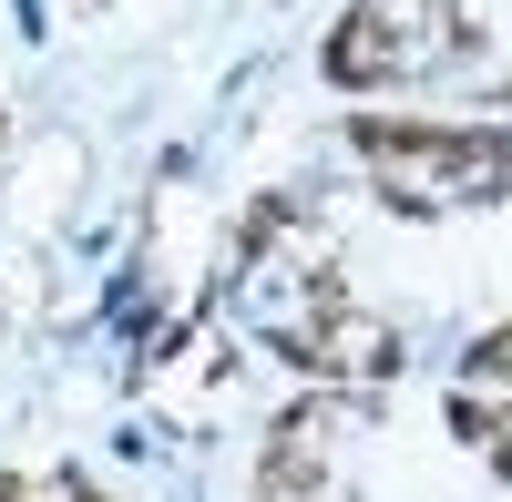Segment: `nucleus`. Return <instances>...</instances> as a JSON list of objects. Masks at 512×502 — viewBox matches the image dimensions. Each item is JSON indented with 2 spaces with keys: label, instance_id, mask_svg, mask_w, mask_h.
I'll use <instances>...</instances> for the list:
<instances>
[{
  "label": "nucleus",
  "instance_id": "5",
  "mask_svg": "<svg viewBox=\"0 0 512 502\" xmlns=\"http://www.w3.org/2000/svg\"><path fill=\"white\" fill-rule=\"evenodd\" d=\"M461 380H472V400H512V328H492V339L472 349V369H461Z\"/></svg>",
  "mask_w": 512,
  "mask_h": 502
},
{
  "label": "nucleus",
  "instance_id": "4",
  "mask_svg": "<svg viewBox=\"0 0 512 502\" xmlns=\"http://www.w3.org/2000/svg\"><path fill=\"white\" fill-rule=\"evenodd\" d=\"M451 421H461V431H472V441L492 451V472L512 482V410H502V400H472V390H461V400H451Z\"/></svg>",
  "mask_w": 512,
  "mask_h": 502
},
{
  "label": "nucleus",
  "instance_id": "1",
  "mask_svg": "<svg viewBox=\"0 0 512 502\" xmlns=\"http://www.w3.org/2000/svg\"><path fill=\"white\" fill-rule=\"evenodd\" d=\"M236 318H246L287 369L338 380V390L390 380V369H400V339L349 298L338 257L297 226V205H256V216H246V246H236Z\"/></svg>",
  "mask_w": 512,
  "mask_h": 502
},
{
  "label": "nucleus",
  "instance_id": "3",
  "mask_svg": "<svg viewBox=\"0 0 512 502\" xmlns=\"http://www.w3.org/2000/svg\"><path fill=\"white\" fill-rule=\"evenodd\" d=\"M359 421H369V400L338 390V380L287 400L267 421V451H256V502H359V482H349Z\"/></svg>",
  "mask_w": 512,
  "mask_h": 502
},
{
  "label": "nucleus",
  "instance_id": "7",
  "mask_svg": "<svg viewBox=\"0 0 512 502\" xmlns=\"http://www.w3.org/2000/svg\"><path fill=\"white\" fill-rule=\"evenodd\" d=\"M62 492H72V502H103V482H82V472H72V482H62Z\"/></svg>",
  "mask_w": 512,
  "mask_h": 502
},
{
  "label": "nucleus",
  "instance_id": "2",
  "mask_svg": "<svg viewBox=\"0 0 512 502\" xmlns=\"http://www.w3.org/2000/svg\"><path fill=\"white\" fill-rule=\"evenodd\" d=\"M349 154L390 216H472L512 195V134L502 123H410V113H359Z\"/></svg>",
  "mask_w": 512,
  "mask_h": 502
},
{
  "label": "nucleus",
  "instance_id": "6",
  "mask_svg": "<svg viewBox=\"0 0 512 502\" xmlns=\"http://www.w3.org/2000/svg\"><path fill=\"white\" fill-rule=\"evenodd\" d=\"M0 502H41V492H31V482H21V472H0Z\"/></svg>",
  "mask_w": 512,
  "mask_h": 502
},
{
  "label": "nucleus",
  "instance_id": "8",
  "mask_svg": "<svg viewBox=\"0 0 512 502\" xmlns=\"http://www.w3.org/2000/svg\"><path fill=\"white\" fill-rule=\"evenodd\" d=\"M502 103H512V72H502Z\"/></svg>",
  "mask_w": 512,
  "mask_h": 502
}]
</instances>
